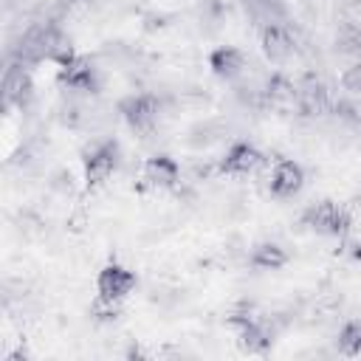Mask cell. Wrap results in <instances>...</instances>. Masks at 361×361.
I'll return each mask as SVG.
<instances>
[{"label":"cell","mask_w":361,"mask_h":361,"mask_svg":"<svg viewBox=\"0 0 361 361\" xmlns=\"http://www.w3.org/2000/svg\"><path fill=\"white\" fill-rule=\"evenodd\" d=\"M3 90H6V104H25L28 99H31V90H34V85H31V76L23 71V68H11L8 73H6V82H3Z\"/></svg>","instance_id":"9c48e42d"},{"label":"cell","mask_w":361,"mask_h":361,"mask_svg":"<svg viewBox=\"0 0 361 361\" xmlns=\"http://www.w3.org/2000/svg\"><path fill=\"white\" fill-rule=\"evenodd\" d=\"M338 254L347 257V259H361V240L358 237H350V234H341Z\"/></svg>","instance_id":"4fadbf2b"},{"label":"cell","mask_w":361,"mask_h":361,"mask_svg":"<svg viewBox=\"0 0 361 361\" xmlns=\"http://www.w3.org/2000/svg\"><path fill=\"white\" fill-rule=\"evenodd\" d=\"M302 223L307 228H313L316 234H324V237H341L350 228L347 212L333 200H319V203L307 206L302 214Z\"/></svg>","instance_id":"6da1fadb"},{"label":"cell","mask_w":361,"mask_h":361,"mask_svg":"<svg viewBox=\"0 0 361 361\" xmlns=\"http://www.w3.org/2000/svg\"><path fill=\"white\" fill-rule=\"evenodd\" d=\"M336 347L344 355H358L361 353V319H350L341 324L338 336H336Z\"/></svg>","instance_id":"30bf717a"},{"label":"cell","mask_w":361,"mask_h":361,"mask_svg":"<svg viewBox=\"0 0 361 361\" xmlns=\"http://www.w3.org/2000/svg\"><path fill=\"white\" fill-rule=\"evenodd\" d=\"M305 183V172L296 161L279 158L268 172V189L274 197H293Z\"/></svg>","instance_id":"5b68a950"},{"label":"cell","mask_w":361,"mask_h":361,"mask_svg":"<svg viewBox=\"0 0 361 361\" xmlns=\"http://www.w3.org/2000/svg\"><path fill=\"white\" fill-rule=\"evenodd\" d=\"M135 274L118 262H107L99 274H96V293L113 302H121L124 296H130L135 290Z\"/></svg>","instance_id":"3957f363"},{"label":"cell","mask_w":361,"mask_h":361,"mask_svg":"<svg viewBox=\"0 0 361 361\" xmlns=\"http://www.w3.org/2000/svg\"><path fill=\"white\" fill-rule=\"evenodd\" d=\"M209 68H212L214 76L231 82V79H240L248 65H245V54H243L240 48H234V45H220V48H214V51L209 54Z\"/></svg>","instance_id":"8992f818"},{"label":"cell","mask_w":361,"mask_h":361,"mask_svg":"<svg viewBox=\"0 0 361 361\" xmlns=\"http://www.w3.org/2000/svg\"><path fill=\"white\" fill-rule=\"evenodd\" d=\"M248 262H251L254 268H259V271H279V268H285L288 254H285V248H282L279 243L262 240V243H257V245L251 248Z\"/></svg>","instance_id":"ba28073f"},{"label":"cell","mask_w":361,"mask_h":361,"mask_svg":"<svg viewBox=\"0 0 361 361\" xmlns=\"http://www.w3.org/2000/svg\"><path fill=\"white\" fill-rule=\"evenodd\" d=\"M48 189H51L54 195H62V197L73 195V189H76L73 172H71V169H56V172L51 175V180H48Z\"/></svg>","instance_id":"8fae6325"},{"label":"cell","mask_w":361,"mask_h":361,"mask_svg":"<svg viewBox=\"0 0 361 361\" xmlns=\"http://www.w3.org/2000/svg\"><path fill=\"white\" fill-rule=\"evenodd\" d=\"M262 164H265V158H262V152H259L254 144H248V141H234V144L220 155L217 169L226 172V175H231V178H245V175L259 172Z\"/></svg>","instance_id":"7a4b0ae2"},{"label":"cell","mask_w":361,"mask_h":361,"mask_svg":"<svg viewBox=\"0 0 361 361\" xmlns=\"http://www.w3.org/2000/svg\"><path fill=\"white\" fill-rule=\"evenodd\" d=\"M262 51H265V56H268L271 62L282 65V62H288V59L293 56V37L288 34L285 25L268 23V25L262 28Z\"/></svg>","instance_id":"52a82bcc"},{"label":"cell","mask_w":361,"mask_h":361,"mask_svg":"<svg viewBox=\"0 0 361 361\" xmlns=\"http://www.w3.org/2000/svg\"><path fill=\"white\" fill-rule=\"evenodd\" d=\"M141 183L149 189H175L180 183V164L169 155H152L141 164Z\"/></svg>","instance_id":"277c9868"},{"label":"cell","mask_w":361,"mask_h":361,"mask_svg":"<svg viewBox=\"0 0 361 361\" xmlns=\"http://www.w3.org/2000/svg\"><path fill=\"white\" fill-rule=\"evenodd\" d=\"M341 87H344L347 93L361 96V59H355L353 65H347V68L341 71Z\"/></svg>","instance_id":"7c38bea8"}]
</instances>
